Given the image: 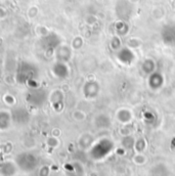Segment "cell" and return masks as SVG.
Here are the masks:
<instances>
[{"label": "cell", "mask_w": 175, "mask_h": 176, "mask_svg": "<svg viewBox=\"0 0 175 176\" xmlns=\"http://www.w3.org/2000/svg\"><path fill=\"white\" fill-rule=\"evenodd\" d=\"M20 158L25 160V162H26L25 164L21 165V168L22 169H25V170H32V169L35 168L37 162L35 158H34V156H32L31 154H23L20 156Z\"/></svg>", "instance_id": "obj_1"}]
</instances>
